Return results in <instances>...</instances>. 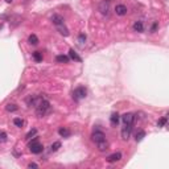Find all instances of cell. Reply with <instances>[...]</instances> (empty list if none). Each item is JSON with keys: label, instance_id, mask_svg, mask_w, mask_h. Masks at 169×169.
I'll return each mask as SVG.
<instances>
[{"label": "cell", "instance_id": "6da1fadb", "mask_svg": "<svg viewBox=\"0 0 169 169\" xmlns=\"http://www.w3.org/2000/svg\"><path fill=\"white\" fill-rule=\"evenodd\" d=\"M91 140L97 144V147L100 152H105L106 149H108V143H107V140H106V135L103 134V131H100V129H95V131L92 132Z\"/></svg>", "mask_w": 169, "mask_h": 169}, {"label": "cell", "instance_id": "7a4b0ae2", "mask_svg": "<svg viewBox=\"0 0 169 169\" xmlns=\"http://www.w3.org/2000/svg\"><path fill=\"white\" fill-rule=\"evenodd\" d=\"M50 110H52L50 102H49L48 99H45V98H42V97H41V99L37 102V105L35 106L36 115H37L38 118L45 116V115H46L48 112H50Z\"/></svg>", "mask_w": 169, "mask_h": 169}, {"label": "cell", "instance_id": "3957f363", "mask_svg": "<svg viewBox=\"0 0 169 169\" xmlns=\"http://www.w3.org/2000/svg\"><path fill=\"white\" fill-rule=\"evenodd\" d=\"M28 147H29V151L32 152V153H35V155H38V153H41V152L44 151V145L38 142V137H33L32 142H29Z\"/></svg>", "mask_w": 169, "mask_h": 169}, {"label": "cell", "instance_id": "277c9868", "mask_svg": "<svg viewBox=\"0 0 169 169\" xmlns=\"http://www.w3.org/2000/svg\"><path fill=\"white\" fill-rule=\"evenodd\" d=\"M87 95V90L84 86H78L77 89L73 91V99L75 100V102H78V100L83 99V98H86Z\"/></svg>", "mask_w": 169, "mask_h": 169}, {"label": "cell", "instance_id": "5b68a950", "mask_svg": "<svg viewBox=\"0 0 169 169\" xmlns=\"http://www.w3.org/2000/svg\"><path fill=\"white\" fill-rule=\"evenodd\" d=\"M120 119H122V122L124 123V124H134L135 120H136V116H135V114H132V112H126V114H123L122 116H120Z\"/></svg>", "mask_w": 169, "mask_h": 169}, {"label": "cell", "instance_id": "8992f818", "mask_svg": "<svg viewBox=\"0 0 169 169\" xmlns=\"http://www.w3.org/2000/svg\"><path fill=\"white\" fill-rule=\"evenodd\" d=\"M132 129H134V124H124V127L122 128V139L123 140H128L131 137Z\"/></svg>", "mask_w": 169, "mask_h": 169}, {"label": "cell", "instance_id": "52a82bcc", "mask_svg": "<svg viewBox=\"0 0 169 169\" xmlns=\"http://www.w3.org/2000/svg\"><path fill=\"white\" fill-rule=\"evenodd\" d=\"M114 11L118 16H126L127 12H128V8H127V5H124V4H116Z\"/></svg>", "mask_w": 169, "mask_h": 169}, {"label": "cell", "instance_id": "ba28073f", "mask_svg": "<svg viewBox=\"0 0 169 169\" xmlns=\"http://www.w3.org/2000/svg\"><path fill=\"white\" fill-rule=\"evenodd\" d=\"M50 20H52V22L56 25V27H57V25H61V24H65V19L61 15H58V13H54V15L50 17Z\"/></svg>", "mask_w": 169, "mask_h": 169}, {"label": "cell", "instance_id": "9c48e42d", "mask_svg": "<svg viewBox=\"0 0 169 169\" xmlns=\"http://www.w3.org/2000/svg\"><path fill=\"white\" fill-rule=\"evenodd\" d=\"M122 159V153L120 152H115V153H112V155H110V156H107V159H106V161L107 162H116V161H119V160Z\"/></svg>", "mask_w": 169, "mask_h": 169}, {"label": "cell", "instance_id": "30bf717a", "mask_svg": "<svg viewBox=\"0 0 169 169\" xmlns=\"http://www.w3.org/2000/svg\"><path fill=\"white\" fill-rule=\"evenodd\" d=\"M132 29H134V32H137V33L144 32V24H143V21L142 20L135 21L134 24H132Z\"/></svg>", "mask_w": 169, "mask_h": 169}, {"label": "cell", "instance_id": "8fae6325", "mask_svg": "<svg viewBox=\"0 0 169 169\" xmlns=\"http://www.w3.org/2000/svg\"><path fill=\"white\" fill-rule=\"evenodd\" d=\"M120 122V116L118 112H114V114H111V116H110V123H111L112 127H118Z\"/></svg>", "mask_w": 169, "mask_h": 169}, {"label": "cell", "instance_id": "7c38bea8", "mask_svg": "<svg viewBox=\"0 0 169 169\" xmlns=\"http://www.w3.org/2000/svg\"><path fill=\"white\" fill-rule=\"evenodd\" d=\"M99 11H100V13L102 15H108V11H110V4H108V1H102L99 4Z\"/></svg>", "mask_w": 169, "mask_h": 169}, {"label": "cell", "instance_id": "4fadbf2b", "mask_svg": "<svg viewBox=\"0 0 169 169\" xmlns=\"http://www.w3.org/2000/svg\"><path fill=\"white\" fill-rule=\"evenodd\" d=\"M56 28H57V30H58V32H60V33H61V35H62V36H64V37H67V36H69V35H70L69 29H67V28H66V27H65V24H61V25H57V27H56Z\"/></svg>", "mask_w": 169, "mask_h": 169}, {"label": "cell", "instance_id": "5bb4252c", "mask_svg": "<svg viewBox=\"0 0 169 169\" xmlns=\"http://www.w3.org/2000/svg\"><path fill=\"white\" fill-rule=\"evenodd\" d=\"M58 135H60L61 137H70V135H72V131H70L69 128L61 127V128L58 129Z\"/></svg>", "mask_w": 169, "mask_h": 169}, {"label": "cell", "instance_id": "9a60e30c", "mask_svg": "<svg viewBox=\"0 0 169 169\" xmlns=\"http://www.w3.org/2000/svg\"><path fill=\"white\" fill-rule=\"evenodd\" d=\"M69 57L72 58V60L77 61V62H82V58H81L79 56H78L77 53L74 52V49H70V50H69Z\"/></svg>", "mask_w": 169, "mask_h": 169}, {"label": "cell", "instance_id": "2e32d148", "mask_svg": "<svg viewBox=\"0 0 169 169\" xmlns=\"http://www.w3.org/2000/svg\"><path fill=\"white\" fill-rule=\"evenodd\" d=\"M70 58L67 57V56H64V54H60V56L56 57V62H58V64H67Z\"/></svg>", "mask_w": 169, "mask_h": 169}, {"label": "cell", "instance_id": "e0dca14e", "mask_svg": "<svg viewBox=\"0 0 169 169\" xmlns=\"http://www.w3.org/2000/svg\"><path fill=\"white\" fill-rule=\"evenodd\" d=\"M144 137H145V131H144V129H140V131H137L136 135H135V140H136L137 143L142 142Z\"/></svg>", "mask_w": 169, "mask_h": 169}, {"label": "cell", "instance_id": "ac0fdd59", "mask_svg": "<svg viewBox=\"0 0 169 169\" xmlns=\"http://www.w3.org/2000/svg\"><path fill=\"white\" fill-rule=\"evenodd\" d=\"M28 42H29L30 45H37L38 44V38L36 35H30L29 37H28Z\"/></svg>", "mask_w": 169, "mask_h": 169}, {"label": "cell", "instance_id": "d6986e66", "mask_svg": "<svg viewBox=\"0 0 169 169\" xmlns=\"http://www.w3.org/2000/svg\"><path fill=\"white\" fill-rule=\"evenodd\" d=\"M33 60L36 61V62H41L42 61V53L40 52H33Z\"/></svg>", "mask_w": 169, "mask_h": 169}, {"label": "cell", "instance_id": "ffe728a7", "mask_svg": "<svg viewBox=\"0 0 169 169\" xmlns=\"http://www.w3.org/2000/svg\"><path fill=\"white\" fill-rule=\"evenodd\" d=\"M19 107L15 105V103H8L7 106H5V110H7V111H9V112H13V111H16V110H17Z\"/></svg>", "mask_w": 169, "mask_h": 169}, {"label": "cell", "instance_id": "44dd1931", "mask_svg": "<svg viewBox=\"0 0 169 169\" xmlns=\"http://www.w3.org/2000/svg\"><path fill=\"white\" fill-rule=\"evenodd\" d=\"M78 44H79L81 46H83V45L86 44V35H84V33H81V35L78 36Z\"/></svg>", "mask_w": 169, "mask_h": 169}, {"label": "cell", "instance_id": "7402d4cb", "mask_svg": "<svg viewBox=\"0 0 169 169\" xmlns=\"http://www.w3.org/2000/svg\"><path fill=\"white\" fill-rule=\"evenodd\" d=\"M13 124L16 127H19V128H21V127L24 126V120H22L21 118H15V119H13Z\"/></svg>", "mask_w": 169, "mask_h": 169}, {"label": "cell", "instance_id": "603a6c76", "mask_svg": "<svg viewBox=\"0 0 169 169\" xmlns=\"http://www.w3.org/2000/svg\"><path fill=\"white\" fill-rule=\"evenodd\" d=\"M167 122H168V118H167V115H165V116H162L161 119L157 122V127H160V128H161V127H164L165 124H167Z\"/></svg>", "mask_w": 169, "mask_h": 169}, {"label": "cell", "instance_id": "cb8c5ba5", "mask_svg": "<svg viewBox=\"0 0 169 169\" xmlns=\"http://www.w3.org/2000/svg\"><path fill=\"white\" fill-rule=\"evenodd\" d=\"M36 134H37V129H36V128L30 129V131L27 134V136H25V139H27V140H30V139H32V136H35Z\"/></svg>", "mask_w": 169, "mask_h": 169}, {"label": "cell", "instance_id": "d4e9b609", "mask_svg": "<svg viewBox=\"0 0 169 169\" xmlns=\"http://www.w3.org/2000/svg\"><path fill=\"white\" fill-rule=\"evenodd\" d=\"M60 148H61V143H60V142H56V143H53V144L50 145V149H52V152L58 151Z\"/></svg>", "mask_w": 169, "mask_h": 169}, {"label": "cell", "instance_id": "484cf974", "mask_svg": "<svg viewBox=\"0 0 169 169\" xmlns=\"http://www.w3.org/2000/svg\"><path fill=\"white\" fill-rule=\"evenodd\" d=\"M8 140V135L4 131H0V143H5Z\"/></svg>", "mask_w": 169, "mask_h": 169}, {"label": "cell", "instance_id": "4316f807", "mask_svg": "<svg viewBox=\"0 0 169 169\" xmlns=\"http://www.w3.org/2000/svg\"><path fill=\"white\" fill-rule=\"evenodd\" d=\"M157 28H159V22L155 21L153 24H152V27H151V33H155V32H156Z\"/></svg>", "mask_w": 169, "mask_h": 169}, {"label": "cell", "instance_id": "83f0119b", "mask_svg": "<svg viewBox=\"0 0 169 169\" xmlns=\"http://www.w3.org/2000/svg\"><path fill=\"white\" fill-rule=\"evenodd\" d=\"M28 168H38V165L36 162H30V164H28Z\"/></svg>", "mask_w": 169, "mask_h": 169}, {"label": "cell", "instance_id": "f1b7e54d", "mask_svg": "<svg viewBox=\"0 0 169 169\" xmlns=\"http://www.w3.org/2000/svg\"><path fill=\"white\" fill-rule=\"evenodd\" d=\"M5 1H7V3H12L13 0H5Z\"/></svg>", "mask_w": 169, "mask_h": 169}]
</instances>
